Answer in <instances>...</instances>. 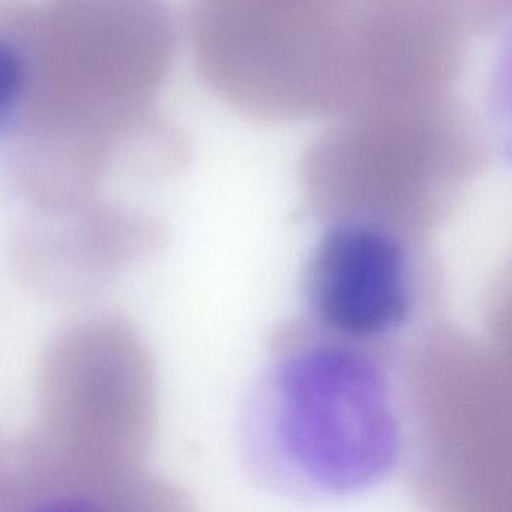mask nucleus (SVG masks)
Instances as JSON below:
<instances>
[{"mask_svg": "<svg viewBox=\"0 0 512 512\" xmlns=\"http://www.w3.org/2000/svg\"><path fill=\"white\" fill-rule=\"evenodd\" d=\"M31 89L28 47L4 13H0V136L22 130Z\"/></svg>", "mask_w": 512, "mask_h": 512, "instance_id": "nucleus-7", "label": "nucleus"}, {"mask_svg": "<svg viewBox=\"0 0 512 512\" xmlns=\"http://www.w3.org/2000/svg\"><path fill=\"white\" fill-rule=\"evenodd\" d=\"M311 146L319 187L434 190L457 185L485 157V137L457 89L386 95L352 104Z\"/></svg>", "mask_w": 512, "mask_h": 512, "instance_id": "nucleus-5", "label": "nucleus"}, {"mask_svg": "<svg viewBox=\"0 0 512 512\" xmlns=\"http://www.w3.org/2000/svg\"><path fill=\"white\" fill-rule=\"evenodd\" d=\"M368 0H194L191 38L203 82L262 121L334 116Z\"/></svg>", "mask_w": 512, "mask_h": 512, "instance_id": "nucleus-4", "label": "nucleus"}, {"mask_svg": "<svg viewBox=\"0 0 512 512\" xmlns=\"http://www.w3.org/2000/svg\"><path fill=\"white\" fill-rule=\"evenodd\" d=\"M35 508L34 496L23 469L19 437L0 431V512Z\"/></svg>", "mask_w": 512, "mask_h": 512, "instance_id": "nucleus-8", "label": "nucleus"}, {"mask_svg": "<svg viewBox=\"0 0 512 512\" xmlns=\"http://www.w3.org/2000/svg\"><path fill=\"white\" fill-rule=\"evenodd\" d=\"M10 14L31 59L23 139L107 136L155 110L176 50L166 0H13Z\"/></svg>", "mask_w": 512, "mask_h": 512, "instance_id": "nucleus-3", "label": "nucleus"}, {"mask_svg": "<svg viewBox=\"0 0 512 512\" xmlns=\"http://www.w3.org/2000/svg\"><path fill=\"white\" fill-rule=\"evenodd\" d=\"M155 415L154 362L130 322L106 314L61 332L41 361L37 419L19 437L35 506L172 508V488L145 469Z\"/></svg>", "mask_w": 512, "mask_h": 512, "instance_id": "nucleus-2", "label": "nucleus"}, {"mask_svg": "<svg viewBox=\"0 0 512 512\" xmlns=\"http://www.w3.org/2000/svg\"><path fill=\"white\" fill-rule=\"evenodd\" d=\"M301 284L308 323L361 343L380 346L403 331L416 310L412 248L394 227L361 212L326 227Z\"/></svg>", "mask_w": 512, "mask_h": 512, "instance_id": "nucleus-6", "label": "nucleus"}, {"mask_svg": "<svg viewBox=\"0 0 512 512\" xmlns=\"http://www.w3.org/2000/svg\"><path fill=\"white\" fill-rule=\"evenodd\" d=\"M238 449L250 481L287 499H343L388 481L406 430L379 346L311 323L287 332L248 386Z\"/></svg>", "mask_w": 512, "mask_h": 512, "instance_id": "nucleus-1", "label": "nucleus"}, {"mask_svg": "<svg viewBox=\"0 0 512 512\" xmlns=\"http://www.w3.org/2000/svg\"><path fill=\"white\" fill-rule=\"evenodd\" d=\"M485 22H496L509 8V0H472Z\"/></svg>", "mask_w": 512, "mask_h": 512, "instance_id": "nucleus-9", "label": "nucleus"}]
</instances>
